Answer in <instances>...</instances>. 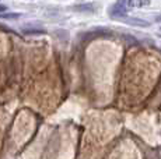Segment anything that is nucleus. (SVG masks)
I'll return each mask as SVG.
<instances>
[{
	"mask_svg": "<svg viewBox=\"0 0 161 159\" xmlns=\"http://www.w3.org/2000/svg\"><path fill=\"white\" fill-rule=\"evenodd\" d=\"M126 6H128V0H118L115 4L109 8V16L112 18H119V20L125 18L128 16Z\"/></svg>",
	"mask_w": 161,
	"mask_h": 159,
	"instance_id": "1",
	"label": "nucleus"
},
{
	"mask_svg": "<svg viewBox=\"0 0 161 159\" xmlns=\"http://www.w3.org/2000/svg\"><path fill=\"white\" fill-rule=\"evenodd\" d=\"M120 21H123V23L129 24V25H133V27H142V28H147V27H150V23H148V21L142 20V18H137V17H128L126 16Z\"/></svg>",
	"mask_w": 161,
	"mask_h": 159,
	"instance_id": "2",
	"label": "nucleus"
},
{
	"mask_svg": "<svg viewBox=\"0 0 161 159\" xmlns=\"http://www.w3.org/2000/svg\"><path fill=\"white\" fill-rule=\"evenodd\" d=\"M72 10L77 11V13H94L95 6L92 3H84V4H76L72 7Z\"/></svg>",
	"mask_w": 161,
	"mask_h": 159,
	"instance_id": "3",
	"label": "nucleus"
},
{
	"mask_svg": "<svg viewBox=\"0 0 161 159\" xmlns=\"http://www.w3.org/2000/svg\"><path fill=\"white\" fill-rule=\"evenodd\" d=\"M21 32L24 35H44L46 33V31L44 28H38V27H23L21 28Z\"/></svg>",
	"mask_w": 161,
	"mask_h": 159,
	"instance_id": "4",
	"label": "nucleus"
},
{
	"mask_svg": "<svg viewBox=\"0 0 161 159\" xmlns=\"http://www.w3.org/2000/svg\"><path fill=\"white\" fill-rule=\"evenodd\" d=\"M150 0H128V6L129 7H142L144 4H148Z\"/></svg>",
	"mask_w": 161,
	"mask_h": 159,
	"instance_id": "5",
	"label": "nucleus"
},
{
	"mask_svg": "<svg viewBox=\"0 0 161 159\" xmlns=\"http://www.w3.org/2000/svg\"><path fill=\"white\" fill-rule=\"evenodd\" d=\"M21 14L20 13H3L0 14V18L2 20H17V18H20Z\"/></svg>",
	"mask_w": 161,
	"mask_h": 159,
	"instance_id": "6",
	"label": "nucleus"
},
{
	"mask_svg": "<svg viewBox=\"0 0 161 159\" xmlns=\"http://www.w3.org/2000/svg\"><path fill=\"white\" fill-rule=\"evenodd\" d=\"M7 6H4V4H0V14H3V13H6L7 11Z\"/></svg>",
	"mask_w": 161,
	"mask_h": 159,
	"instance_id": "7",
	"label": "nucleus"
},
{
	"mask_svg": "<svg viewBox=\"0 0 161 159\" xmlns=\"http://www.w3.org/2000/svg\"><path fill=\"white\" fill-rule=\"evenodd\" d=\"M156 21H158V23H161V14H160V16H156Z\"/></svg>",
	"mask_w": 161,
	"mask_h": 159,
	"instance_id": "8",
	"label": "nucleus"
},
{
	"mask_svg": "<svg viewBox=\"0 0 161 159\" xmlns=\"http://www.w3.org/2000/svg\"><path fill=\"white\" fill-rule=\"evenodd\" d=\"M158 35H160V36H161V28H160V29H158Z\"/></svg>",
	"mask_w": 161,
	"mask_h": 159,
	"instance_id": "9",
	"label": "nucleus"
}]
</instances>
